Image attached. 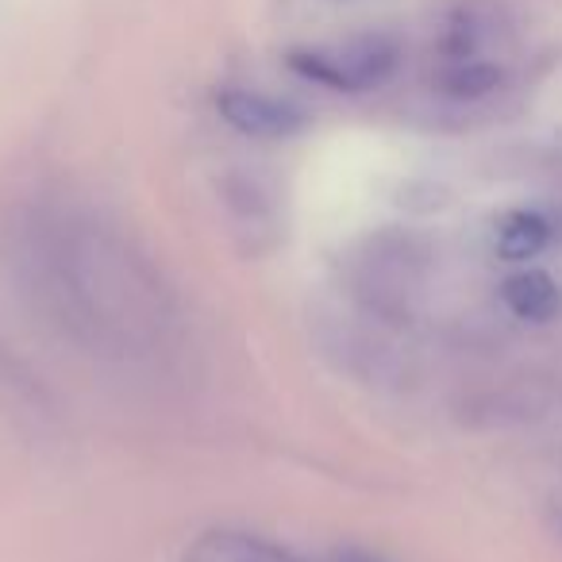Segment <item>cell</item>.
<instances>
[{"label": "cell", "instance_id": "cell-1", "mask_svg": "<svg viewBox=\"0 0 562 562\" xmlns=\"http://www.w3.org/2000/svg\"><path fill=\"white\" fill-rule=\"evenodd\" d=\"M9 266L27 305L89 355L147 359L170 339L173 308L155 266L89 212H20Z\"/></svg>", "mask_w": 562, "mask_h": 562}, {"label": "cell", "instance_id": "cell-2", "mask_svg": "<svg viewBox=\"0 0 562 562\" xmlns=\"http://www.w3.org/2000/svg\"><path fill=\"white\" fill-rule=\"evenodd\" d=\"M397 63L401 47L390 35H355V40L301 47L290 55V66L301 78L336 89V93H367V89L385 86Z\"/></svg>", "mask_w": 562, "mask_h": 562}, {"label": "cell", "instance_id": "cell-3", "mask_svg": "<svg viewBox=\"0 0 562 562\" xmlns=\"http://www.w3.org/2000/svg\"><path fill=\"white\" fill-rule=\"evenodd\" d=\"M216 109L235 132L255 135V139H293L308 124V116L293 101L255 93V89H224L216 97Z\"/></svg>", "mask_w": 562, "mask_h": 562}, {"label": "cell", "instance_id": "cell-4", "mask_svg": "<svg viewBox=\"0 0 562 562\" xmlns=\"http://www.w3.org/2000/svg\"><path fill=\"white\" fill-rule=\"evenodd\" d=\"M505 35L501 27V12L490 4H459L447 16L443 35L436 47V66H454V63H497L493 47Z\"/></svg>", "mask_w": 562, "mask_h": 562}, {"label": "cell", "instance_id": "cell-5", "mask_svg": "<svg viewBox=\"0 0 562 562\" xmlns=\"http://www.w3.org/2000/svg\"><path fill=\"white\" fill-rule=\"evenodd\" d=\"M501 301H505V308L516 321L547 324L559 316L562 290L547 270H516L513 278H505V285H501Z\"/></svg>", "mask_w": 562, "mask_h": 562}, {"label": "cell", "instance_id": "cell-6", "mask_svg": "<svg viewBox=\"0 0 562 562\" xmlns=\"http://www.w3.org/2000/svg\"><path fill=\"white\" fill-rule=\"evenodd\" d=\"M186 562H301L290 551L247 531H204L186 551Z\"/></svg>", "mask_w": 562, "mask_h": 562}, {"label": "cell", "instance_id": "cell-7", "mask_svg": "<svg viewBox=\"0 0 562 562\" xmlns=\"http://www.w3.org/2000/svg\"><path fill=\"white\" fill-rule=\"evenodd\" d=\"M547 243H551V224H547L539 212L516 209V212H508V216H501L497 255L505 258V262H528Z\"/></svg>", "mask_w": 562, "mask_h": 562}, {"label": "cell", "instance_id": "cell-8", "mask_svg": "<svg viewBox=\"0 0 562 562\" xmlns=\"http://www.w3.org/2000/svg\"><path fill=\"white\" fill-rule=\"evenodd\" d=\"M505 81L501 63H454L436 66V89L451 101H482Z\"/></svg>", "mask_w": 562, "mask_h": 562}, {"label": "cell", "instance_id": "cell-9", "mask_svg": "<svg viewBox=\"0 0 562 562\" xmlns=\"http://www.w3.org/2000/svg\"><path fill=\"white\" fill-rule=\"evenodd\" d=\"M328 562H385V559H378V554H370V551H359V547H344V551H336Z\"/></svg>", "mask_w": 562, "mask_h": 562}]
</instances>
